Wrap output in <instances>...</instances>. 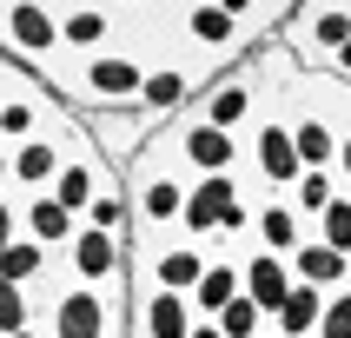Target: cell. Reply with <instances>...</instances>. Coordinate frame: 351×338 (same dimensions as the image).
I'll return each mask as SVG.
<instances>
[{"mask_svg": "<svg viewBox=\"0 0 351 338\" xmlns=\"http://www.w3.org/2000/svg\"><path fill=\"white\" fill-rule=\"evenodd\" d=\"M265 338H285V332H265Z\"/></svg>", "mask_w": 351, "mask_h": 338, "instance_id": "obj_21", "label": "cell"}, {"mask_svg": "<svg viewBox=\"0 0 351 338\" xmlns=\"http://www.w3.org/2000/svg\"><path fill=\"white\" fill-rule=\"evenodd\" d=\"M60 258H66V278H73V285H113V278H126L133 245H126V239H113V232H93V226H86V232H80Z\"/></svg>", "mask_w": 351, "mask_h": 338, "instance_id": "obj_7", "label": "cell"}, {"mask_svg": "<svg viewBox=\"0 0 351 338\" xmlns=\"http://www.w3.org/2000/svg\"><path fill=\"white\" fill-rule=\"evenodd\" d=\"M338 186L351 193V126H345V146H338Z\"/></svg>", "mask_w": 351, "mask_h": 338, "instance_id": "obj_18", "label": "cell"}, {"mask_svg": "<svg viewBox=\"0 0 351 338\" xmlns=\"http://www.w3.org/2000/svg\"><path fill=\"white\" fill-rule=\"evenodd\" d=\"M252 239L265 245V252L292 258L298 245H305V239H318V232H312V219L298 213L292 199H265V206H258V226H252Z\"/></svg>", "mask_w": 351, "mask_h": 338, "instance_id": "obj_10", "label": "cell"}, {"mask_svg": "<svg viewBox=\"0 0 351 338\" xmlns=\"http://www.w3.org/2000/svg\"><path fill=\"white\" fill-rule=\"evenodd\" d=\"M338 193H345V186H338V173H305V179H298V186H292L285 199H292L298 213L312 219V232H318V219L332 213V199H338Z\"/></svg>", "mask_w": 351, "mask_h": 338, "instance_id": "obj_15", "label": "cell"}, {"mask_svg": "<svg viewBox=\"0 0 351 338\" xmlns=\"http://www.w3.org/2000/svg\"><path fill=\"white\" fill-rule=\"evenodd\" d=\"M0 226L7 232H27V239H40L47 252H66L80 232H86V219L73 213V206H60L53 193H40V199H27L20 213H0Z\"/></svg>", "mask_w": 351, "mask_h": 338, "instance_id": "obj_6", "label": "cell"}, {"mask_svg": "<svg viewBox=\"0 0 351 338\" xmlns=\"http://www.w3.org/2000/svg\"><path fill=\"white\" fill-rule=\"evenodd\" d=\"M166 139L179 146V159H186L193 179H219V173H239V166H245V139L219 133V126H206V119H193V113H179L173 126H166Z\"/></svg>", "mask_w": 351, "mask_h": 338, "instance_id": "obj_4", "label": "cell"}, {"mask_svg": "<svg viewBox=\"0 0 351 338\" xmlns=\"http://www.w3.org/2000/svg\"><path fill=\"white\" fill-rule=\"evenodd\" d=\"M245 179H258L272 199H285L305 179V159H298V139H292V119L265 106V113L245 126Z\"/></svg>", "mask_w": 351, "mask_h": 338, "instance_id": "obj_3", "label": "cell"}, {"mask_svg": "<svg viewBox=\"0 0 351 338\" xmlns=\"http://www.w3.org/2000/svg\"><path fill=\"white\" fill-rule=\"evenodd\" d=\"M239 265H245V298H252L265 318H278L285 312V298L298 292V272H292V258H278V252H265V245H245L239 252Z\"/></svg>", "mask_w": 351, "mask_h": 338, "instance_id": "obj_8", "label": "cell"}, {"mask_svg": "<svg viewBox=\"0 0 351 338\" xmlns=\"http://www.w3.org/2000/svg\"><path fill=\"white\" fill-rule=\"evenodd\" d=\"M193 338H226V332H219L213 318H199V325H193Z\"/></svg>", "mask_w": 351, "mask_h": 338, "instance_id": "obj_19", "label": "cell"}, {"mask_svg": "<svg viewBox=\"0 0 351 338\" xmlns=\"http://www.w3.org/2000/svg\"><path fill=\"white\" fill-rule=\"evenodd\" d=\"M53 113H60V93L34 73V67H20V60L0 53V146L40 139L47 126H53Z\"/></svg>", "mask_w": 351, "mask_h": 338, "instance_id": "obj_2", "label": "cell"}, {"mask_svg": "<svg viewBox=\"0 0 351 338\" xmlns=\"http://www.w3.org/2000/svg\"><path fill=\"white\" fill-rule=\"evenodd\" d=\"M318 325H325V292L318 285H298L285 298V312L272 318V332H285V338H318Z\"/></svg>", "mask_w": 351, "mask_h": 338, "instance_id": "obj_14", "label": "cell"}, {"mask_svg": "<svg viewBox=\"0 0 351 338\" xmlns=\"http://www.w3.org/2000/svg\"><path fill=\"white\" fill-rule=\"evenodd\" d=\"M292 272H298V285H318V292L332 298V292H345V285H351V258L332 252L325 239H305V245L292 252Z\"/></svg>", "mask_w": 351, "mask_h": 338, "instance_id": "obj_11", "label": "cell"}, {"mask_svg": "<svg viewBox=\"0 0 351 338\" xmlns=\"http://www.w3.org/2000/svg\"><path fill=\"white\" fill-rule=\"evenodd\" d=\"M47 338H133L126 332V278L113 285H60L47 305Z\"/></svg>", "mask_w": 351, "mask_h": 338, "instance_id": "obj_1", "label": "cell"}, {"mask_svg": "<svg viewBox=\"0 0 351 338\" xmlns=\"http://www.w3.org/2000/svg\"><path fill=\"white\" fill-rule=\"evenodd\" d=\"M285 119H292V139H298V159H305V173H338L345 126H332V113H318L312 99H305V106H285Z\"/></svg>", "mask_w": 351, "mask_h": 338, "instance_id": "obj_9", "label": "cell"}, {"mask_svg": "<svg viewBox=\"0 0 351 338\" xmlns=\"http://www.w3.org/2000/svg\"><path fill=\"white\" fill-rule=\"evenodd\" d=\"M232 298H245V265H239V258L226 252V258H213V272L199 278L193 312H199V318H219L226 305H232Z\"/></svg>", "mask_w": 351, "mask_h": 338, "instance_id": "obj_13", "label": "cell"}, {"mask_svg": "<svg viewBox=\"0 0 351 338\" xmlns=\"http://www.w3.org/2000/svg\"><path fill=\"white\" fill-rule=\"evenodd\" d=\"M318 338H351V285L325 298V325H318Z\"/></svg>", "mask_w": 351, "mask_h": 338, "instance_id": "obj_17", "label": "cell"}, {"mask_svg": "<svg viewBox=\"0 0 351 338\" xmlns=\"http://www.w3.org/2000/svg\"><path fill=\"white\" fill-rule=\"evenodd\" d=\"M53 265H60V252H47V245L27 239V232H7V245H0V272H7V285H47Z\"/></svg>", "mask_w": 351, "mask_h": 338, "instance_id": "obj_12", "label": "cell"}, {"mask_svg": "<svg viewBox=\"0 0 351 338\" xmlns=\"http://www.w3.org/2000/svg\"><path fill=\"white\" fill-rule=\"evenodd\" d=\"M285 47H292L305 67H325V73H332L338 53L351 47V7H292Z\"/></svg>", "mask_w": 351, "mask_h": 338, "instance_id": "obj_5", "label": "cell"}, {"mask_svg": "<svg viewBox=\"0 0 351 338\" xmlns=\"http://www.w3.org/2000/svg\"><path fill=\"white\" fill-rule=\"evenodd\" d=\"M332 73H338V80H351V47L338 53V67H332Z\"/></svg>", "mask_w": 351, "mask_h": 338, "instance_id": "obj_20", "label": "cell"}, {"mask_svg": "<svg viewBox=\"0 0 351 338\" xmlns=\"http://www.w3.org/2000/svg\"><path fill=\"white\" fill-rule=\"evenodd\" d=\"M318 239H325L332 252H345V258H351V193H338V199H332V213L318 219Z\"/></svg>", "mask_w": 351, "mask_h": 338, "instance_id": "obj_16", "label": "cell"}]
</instances>
